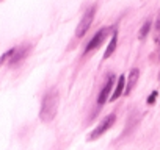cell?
<instances>
[{
  "instance_id": "cell-1",
  "label": "cell",
  "mask_w": 160,
  "mask_h": 150,
  "mask_svg": "<svg viewBox=\"0 0 160 150\" xmlns=\"http://www.w3.org/2000/svg\"><path fill=\"white\" fill-rule=\"evenodd\" d=\"M58 102H60V96L57 89H50L49 92H46V96L42 97L41 111H39V117L42 122H52L55 119L57 111H58Z\"/></svg>"
},
{
  "instance_id": "cell-2",
  "label": "cell",
  "mask_w": 160,
  "mask_h": 150,
  "mask_svg": "<svg viewBox=\"0 0 160 150\" xmlns=\"http://www.w3.org/2000/svg\"><path fill=\"white\" fill-rule=\"evenodd\" d=\"M94 14H96V5H91L85 11V14L82 16V19H80V22L77 25V30H75V36L77 38H83L87 35V31L90 30V27H91V24L94 21Z\"/></svg>"
},
{
  "instance_id": "cell-3",
  "label": "cell",
  "mask_w": 160,
  "mask_h": 150,
  "mask_svg": "<svg viewBox=\"0 0 160 150\" xmlns=\"http://www.w3.org/2000/svg\"><path fill=\"white\" fill-rule=\"evenodd\" d=\"M115 122H116V114L115 113H112V114H108V116H105L102 120H101V124L91 131V134H90V141H96L98 138H101L107 130H110L113 125H115Z\"/></svg>"
},
{
  "instance_id": "cell-4",
  "label": "cell",
  "mask_w": 160,
  "mask_h": 150,
  "mask_svg": "<svg viewBox=\"0 0 160 150\" xmlns=\"http://www.w3.org/2000/svg\"><path fill=\"white\" fill-rule=\"evenodd\" d=\"M115 80H116V77H115V73H108L107 75V78H105V83H104V86H102V89H101V92H99V96H98V108H102L104 105H105V102L110 99V92L113 91V88H115Z\"/></svg>"
},
{
  "instance_id": "cell-5",
  "label": "cell",
  "mask_w": 160,
  "mask_h": 150,
  "mask_svg": "<svg viewBox=\"0 0 160 150\" xmlns=\"http://www.w3.org/2000/svg\"><path fill=\"white\" fill-rule=\"evenodd\" d=\"M108 35H110V28H101V30H98V31L94 33V36L90 39V42H88V45H87V49H85V53H90V52L99 49V47L102 45V42L107 39Z\"/></svg>"
},
{
  "instance_id": "cell-6",
  "label": "cell",
  "mask_w": 160,
  "mask_h": 150,
  "mask_svg": "<svg viewBox=\"0 0 160 150\" xmlns=\"http://www.w3.org/2000/svg\"><path fill=\"white\" fill-rule=\"evenodd\" d=\"M28 53H30V45H28V44L21 45L19 49H16V52H14L13 58L10 59V64H11V66H18L19 63H22V61L27 58V55H28Z\"/></svg>"
},
{
  "instance_id": "cell-7",
  "label": "cell",
  "mask_w": 160,
  "mask_h": 150,
  "mask_svg": "<svg viewBox=\"0 0 160 150\" xmlns=\"http://www.w3.org/2000/svg\"><path fill=\"white\" fill-rule=\"evenodd\" d=\"M124 91H126V77L124 75H121V77H118V82H116V85H115V88H113V92H112V96H110V102H115L118 97H121L122 94H124Z\"/></svg>"
},
{
  "instance_id": "cell-8",
  "label": "cell",
  "mask_w": 160,
  "mask_h": 150,
  "mask_svg": "<svg viewBox=\"0 0 160 150\" xmlns=\"http://www.w3.org/2000/svg\"><path fill=\"white\" fill-rule=\"evenodd\" d=\"M116 47H118V30L113 28V31H112V38H110V42H108L107 50H105V53H104V59H108V58L115 53Z\"/></svg>"
},
{
  "instance_id": "cell-9",
  "label": "cell",
  "mask_w": 160,
  "mask_h": 150,
  "mask_svg": "<svg viewBox=\"0 0 160 150\" xmlns=\"http://www.w3.org/2000/svg\"><path fill=\"white\" fill-rule=\"evenodd\" d=\"M138 77H140V70H138L137 67H133V69L130 70V73H129V78H127V85H126V91H124L126 96L132 92V89L135 88V85H137V82H138Z\"/></svg>"
},
{
  "instance_id": "cell-10",
  "label": "cell",
  "mask_w": 160,
  "mask_h": 150,
  "mask_svg": "<svg viewBox=\"0 0 160 150\" xmlns=\"http://www.w3.org/2000/svg\"><path fill=\"white\" fill-rule=\"evenodd\" d=\"M151 28H152V21H149V19L144 21L143 25H141V28H140V31H138V39L140 41L146 39L148 35H149V31H151Z\"/></svg>"
},
{
  "instance_id": "cell-11",
  "label": "cell",
  "mask_w": 160,
  "mask_h": 150,
  "mask_svg": "<svg viewBox=\"0 0 160 150\" xmlns=\"http://www.w3.org/2000/svg\"><path fill=\"white\" fill-rule=\"evenodd\" d=\"M14 52H16V49H10V50H7V52L2 55V56H0V67H2L5 63H10V59L13 58Z\"/></svg>"
},
{
  "instance_id": "cell-12",
  "label": "cell",
  "mask_w": 160,
  "mask_h": 150,
  "mask_svg": "<svg viewBox=\"0 0 160 150\" xmlns=\"http://www.w3.org/2000/svg\"><path fill=\"white\" fill-rule=\"evenodd\" d=\"M154 39H155V42H160V11H158L155 27H154Z\"/></svg>"
},
{
  "instance_id": "cell-13",
  "label": "cell",
  "mask_w": 160,
  "mask_h": 150,
  "mask_svg": "<svg viewBox=\"0 0 160 150\" xmlns=\"http://www.w3.org/2000/svg\"><path fill=\"white\" fill-rule=\"evenodd\" d=\"M157 96H158V92H157V91H152V92H151V96H149V97H148V100H146V102H148V105H154V103H155Z\"/></svg>"
},
{
  "instance_id": "cell-14",
  "label": "cell",
  "mask_w": 160,
  "mask_h": 150,
  "mask_svg": "<svg viewBox=\"0 0 160 150\" xmlns=\"http://www.w3.org/2000/svg\"><path fill=\"white\" fill-rule=\"evenodd\" d=\"M158 80H160V75H158Z\"/></svg>"
},
{
  "instance_id": "cell-15",
  "label": "cell",
  "mask_w": 160,
  "mask_h": 150,
  "mask_svg": "<svg viewBox=\"0 0 160 150\" xmlns=\"http://www.w3.org/2000/svg\"><path fill=\"white\" fill-rule=\"evenodd\" d=\"M158 58H160V55H158Z\"/></svg>"
}]
</instances>
